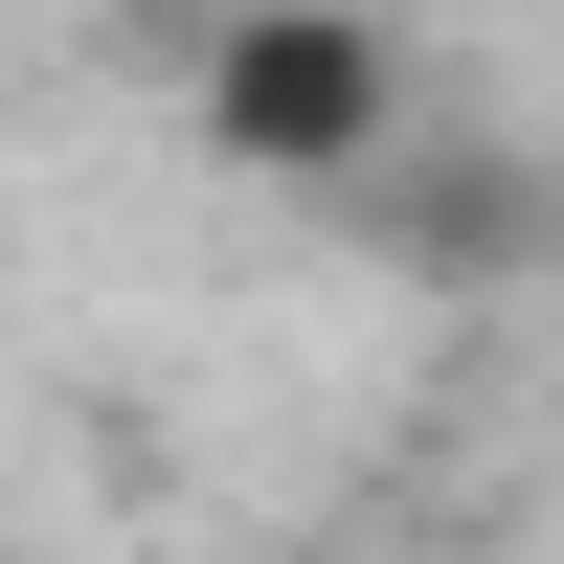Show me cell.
<instances>
[{
  "label": "cell",
  "instance_id": "6da1fadb",
  "mask_svg": "<svg viewBox=\"0 0 564 564\" xmlns=\"http://www.w3.org/2000/svg\"><path fill=\"white\" fill-rule=\"evenodd\" d=\"M384 135H406V45L361 0H226L204 23V159L226 181H316L339 204Z\"/></svg>",
  "mask_w": 564,
  "mask_h": 564
},
{
  "label": "cell",
  "instance_id": "7a4b0ae2",
  "mask_svg": "<svg viewBox=\"0 0 564 564\" xmlns=\"http://www.w3.org/2000/svg\"><path fill=\"white\" fill-rule=\"evenodd\" d=\"M339 226L384 271H430V294H520V271H564V159H520V135H452V113H406L384 159L339 181Z\"/></svg>",
  "mask_w": 564,
  "mask_h": 564
}]
</instances>
